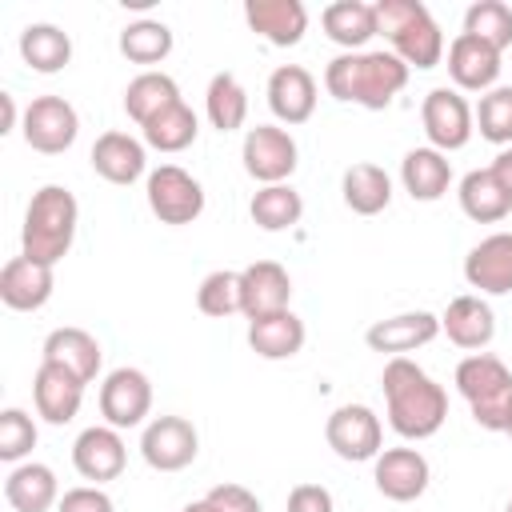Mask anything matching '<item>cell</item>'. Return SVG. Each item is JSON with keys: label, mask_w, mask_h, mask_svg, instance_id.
<instances>
[{"label": "cell", "mask_w": 512, "mask_h": 512, "mask_svg": "<svg viewBox=\"0 0 512 512\" xmlns=\"http://www.w3.org/2000/svg\"><path fill=\"white\" fill-rule=\"evenodd\" d=\"M52 288H56V276L48 264L40 260H28V256H12L0 272V300L12 308V312H36L52 300Z\"/></svg>", "instance_id": "cell-19"}, {"label": "cell", "mask_w": 512, "mask_h": 512, "mask_svg": "<svg viewBox=\"0 0 512 512\" xmlns=\"http://www.w3.org/2000/svg\"><path fill=\"white\" fill-rule=\"evenodd\" d=\"M200 452V436L192 428V420L184 416H156L152 424H144L140 436V456L148 468L156 472H180L196 460Z\"/></svg>", "instance_id": "cell-11"}, {"label": "cell", "mask_w": 512, "mask_h": 512, "mask_svg": "<svg viewBox=\"0 0 512 512\" xmlns=\"http://www.w3.org/2000/svg\"><path fill=\"white\" fill-rule=\"evenodd\" d=\"M464 280H468V288H480L488 296L512 292V232L484 236L464 256Z\"/></svg>", "instance_id": "cell-16"}, {"label": "cell", "mask_w": 512, "mask_h": 512, "mask_svg": "<svg viewBox=\"0 0 512 512\" xmlns=\"http://www.w3.org/2000/svg\"><path fill=\"white\" fill-rule=\"evenodd\" d=\"M204 112L216 132H236L248 120V92L232 72H216L204 92Z\"/></svg>", "instance_id": "cell-34"}, {"label": "cell", "mask_w": 512, "mask_h": 512, "mask_svg": "<svg viewBox=\"0 0 512 512\" xmlns=\"http://www.w3.org/2000/svg\"><path fill=\"white\" fill-rule=\"evenodd\" d=\"M456 388L472 408V420L488 432H504L512 416V372L492 352H472L456 364Z\"/></svg>", "instance_id": "cell-5"}, {"label": "cell", "mask_w": 512, "mask_h": 512, "mask_svg": "<svg viewBox=\"0 0 512 512\" xmlns=\"http://www.w3.org/2000/svg\"><path fill=\"white\" fill-rule=\"evenodd\" d=\"M408 72L412 68L396 52H340L324 68V88L344 104L380 112L404 92Z\"/></svg>", "instance_id": "cell-2"}, {"label": "cell", "mask_w": 512, "mask_h": 512, "mask_svg": "<svg viewBox=\"0 0 512 512\" xmlns=\"http://www.w3.org/2000/svg\"><path fill=\"white\" fill-rule=\"evenodd\" d=\"M208 500H212L220 512H264L260 500H256L244 484H216V488L208 492Z\"/></svg>", "instance_id": "cell-44"}, {"label": "cell", "mask_w": 512, "mask_h": 512, "mask_svg": "<svg viewBox=\"0 0 512 512\" xmlns=\"http://www.w3.org/2000/svg\"><path fill=\"white\" fill-rule=\"evenodd\" d=\"M144 144L128 132H100L92 144V172L108 184H136L144 176Z\"/></svg>", "instance_id": "cell-26"}, {"label": "cell", "mask_w": 512, "mask_h": 512, "mask_svg": "<svg viewBox=\"0 0 512 512\" xmlns=\"http://www.w3.org/2000/svg\"><path fill=\"white\" fill-rule=\"evenodd\" d=\"M324 440L328 448L340 456V460H376L384 448V428H380V416L368 408V404H340L328 424H324Z\"/></svg>", "instance_id": "cell-10"}, {"label": "cell", "mask_w": 512, "mask_h": 512, "mask_svg": "<svg viewBox=\"0 0 512 512\" xmlns=\"http://www.w3.org/2000/svg\"><path fill=\"white\" fill-rule=\"evenodd\" d=\"M420 124L428 136V148L436 152H456L472 140L476 132V112L468 108V100L456 88H432L420 104Z\"/></svg>", "instance_id": "cell-7"}, {"label": "cell", "mask_w": 512, "mask_h": 512, "mask_svg": "<svg viewBox=\"0 0 512 512\" xmlns=\"http://www.w3.org/2000/svg\"><path fill=\"white\" fill-rule=\"evenodd\" d=\"M304 320L284 308V312H272V316H260V320H248V344L256 356L264 360H292L300 348H304Z\"/></svg>", "instance_id": "cell-27"}, {"label": "cell", "mask_w": 512, "mask_h": 512, "mask_svg": "<svg viewBox=\"0 0 512 512\" xmlns=\"http://www.w3.org/2000/svg\"><path fill=\"white\" fill-rule=\"evenodd\" d=\"M76 224H80V204L64 184H44L32 192L28 208H24V228H20V256L40 260L48 268H56L72 240H76Z\"/></svg>", "instance_id": "cell-3"}, {"label": "cell", "mask_w": 512, "mask_h": 512, "mask_svg": "<svg viewBox=\"0 0 512 512\" xmlns=\"http://www.w3.org/2000/svg\"><path fill=\"white\" fill-rule=\"evenodd\" d=\"M180 512H220V508H216V504H212V500L204 496V500H192V504H184Z\"/></svg>", "instance_id": "cell-47"}, {"label": "cell", "mask_w": 512, "mask_h": 512, "mask_svg": "<svg viewBox=\"0 0 512 512\" xmlns=\"http://www.w3.org/2000/svg\"><path fill=\"white\" fill-rule=\"evenodd\" d=\"M120 52L132 64H160L172 52V28L164 20H136L120 32Z\"/></svg>", "instance_id": "cell-37"}, {"label": "cell", "mask_w": 512, "mask_h": 512, "mask_svg": "<svg viewBox=\"0 0 512 512\" xmlns=\"http://www.w3.org/2000/svg\"><path fill=\"white\" fill-rule=\"evenodd\" d=\"M460 208L468 220L476 224H500L508 212H512V200L504 196V188L496 184L492 168H472L464 180H460Z\"/></svg>", "instance_id": "cell-31"}, {"label": "cell", "mask_w": 512, "mask_h": 512, "mask_svg": "<svg viewBox=\"0 0 512 512\" xmlns=\"http://www.w3.org/2000/svg\"><path fill=\"white\" fill-rule=\"evenodd\" d=\"M488 168H492V176H496V184L504 188V196L512 200V148H504V152H500V156H496V160H492Z\"/></svg>", "instance_id": "cell-45"}, {"label": "cell", "mask_w": 512, "mask_h": 512, "mask_svg": "<svg viewBox=\"0 0 512 512\" xmlns=\"http://www.w3.org/2000/svg\"><path fill=\"white\" fill-rule=\"evenodd\" d=\"M32 404H36V416L48 420V424H72L80 404H84V384L56 368V364H44L36 368V380H32Z\"/></svg>", "instance_id": "cell-21"}, {"label": "cell", "mask_w": 512, "mask_h": 512, "mask_svg": "<svg viewBox=\"0 0 512 512\" xmlns=\"http://www.w3.org/2000/svg\"><path fill=\"white\" fill-rule=\"evenodd\" d=\"M152 412V380L140 368H112L100 384V416L112 428H136Z\"/></svg>", "instance_id": "cell-12"}, {"label": "cell", "mask_w": 512, "mask_h": 512, "mask_svg": "<svg viewBox=\"0 0 512 512\" xmlns=\"http://www.w3.org/2000/svg\"><path fill=\"white\" fill-rule=\"evenodd\" d=\"M248 216H252V224L264 228V232H284V228L300 224L304 200H300V192H296L292 184H264V188L252 196Z\"/></svg>", "instance_id": "cell-35"}, {"label": "cell", "mask_w": 512, "mask_h": 512, "mask_svg": "<svg viewBox=\"0 0 512 512\" xmlns=\"http://www.w3.org/2000/svg\"><path fill=\"white\" fill-rule=\"evenodd\" d=\"M320 24L328 32L332 44L348 48V52H360L372 36H376V4H364V0H336L320 12Z\"/></svg>", "instance_id": "cell-29"}, {"label": "cell", "mask_w": 512, "mask_h": 512, "mask_svg": "<svg viewBox=\"0 0 512 512\" xmlns=\"http://www.w3.org/2000/svg\"><path fill=\"white\" fill-rule=\"evenodd\" d=\"M476 132L488 144L508 148L512 144V88H492L476 104Z\"/></svg>", "instance_id": "cell-40"}, {"label": "cell", "mask_w": 512, "mask_h": 512, "mask_svg": "<svg viewBox=\"0 0 512 512\" xmlns=\"http://www.w3.org/2000/svg\"><path fill=\"white\" fill-rule=\"evenodd\" d=\"M60 496L64 492L48 464L24 460V464H12V472L4 476V500L12 512H48L52 504H60Z\"/></svg>", "instance_id": "cell-25"}, {"label": "cell", "mask_w": 512, "mask_h": 512, "mask_svg": "<svg viewBox=\"0 0 512 512\" xmlns=\"http://www.w3.org/2000/svg\"><path fill=\"white\" fill-rule=\"evenodd\" d=\"M464 32L492 44L496 52H504L512 44V8L504 0H476L464 12Z\"/></svg>", "instance_id": "cell-39"}, {"label": "cell", "mask_w": 512, "mask_h": 512, "mask_svg": "<svg viewBox=\"0 0 512 512\" xmlns=\"http://www.w3.org/2000/svg\"><path fill=\"white\" fill-rule=\"evenodd\" d=\"M504 436H508V440H512V416H508V428H504Z\"/></svg>", "instance_id": "cell-48"}, {"label": "cell", "mask_w": 512, "mask_h": 512, "mask_svg": "<svg viewBox=\"0 0 512 512\" xmlns=\"http://www.w3.org/2000/svg\"><path fill=\"white\" fill-rule=\"evenodd\" d=\"M0 104H4V132H12L16 128V100H12V92H0Z\"/></svg>", "instance_id": "cell-46"}, {"label": "cell", "mask_w": 512, "mask_h": 512, "mask_svg": "<svg viewBox=\"0 0 512 512\" xmlns=\"http://www.w3.org/2000/svg\"><path fill=\"white\" fill-rule=\"evenodd\" d=\"M388 424L404 440H428L448 420V392L408 356H392L380 376Z\"/></svg>", "instance_id": "cell-1"}, {"label": "cell", "mask_w": 512, "mask_h": 512, "mask_svg": "<svg viewBox=\"0 0 512 512\" xmlns=\"http://www.w3.org/2000/svg\"><path fill=\"white\" fill-rule=\"evenodd\" d=\"M20 132H24V144L32 152H44V156H60L76 144L80 136V116L76 108L64 100V96H36L28 108H24V120H20Z\"/></svg>", "instance_id": "cell-8"}, {"label": "cell", "mask_w": 512, "mask_h": 512, "mask_svg": "<svg viewBox=\"0 0 512 512\" xmlns=\"http://www.w3.org/2000/svg\"><path fill=\"white\" fill-rule=\"evenodd\" d=\"M440 336V316L432 312H400V316H388V320H376L364 340L372 352H388V356H404V352H416L424 344H432Z\"/></svg>", "instance_id": "cell-22"}, {"label": "cell", "mask_w": 512, "mask_h": 512, "mask_svg": "<svg viewBox=\"0 0 512 512\" xmlns=\"http://www.w3.org/2000/svg\"><path fill=\"white\" fill-rule=\"evenodd\" d=\"M244 20L272 48H292L308 32V8L300 0H248L244 4Z\"/></svg>", "instance_id": "cell-17"}, {"label": "cell", "mask_w": 512, "mask_h": 512, "mask_svg": "<svg viewBox=\"0 0 512 512\" xmlns=\"http://www.w3.org/2000/svg\"><path fill=\"white\" fill-rule=\"evenodd\" d=\"M240 288H244V316L248 320L284 312L292 300V276L276 260H256V264L240 268Z\"/></svg>", "instance_id": "cell-20"}, {"label": "cell", "mask_w": 512, "mask_h": 512, "mask_svg": "<svg viewBox=\"0 0 512 512\" xmlns=\"http://www.w3.org/2000/svg\"><path fill=\"white\" fill-rule=\"evenodd\" d=\"M40 356H44V364H56V368L72 372L80 384H92L96 372H100V360H104L96 336L84 332V328H52L44 336Z\"/></svg>", "instance_id": "cell-24"}, {"label": "cell", "mask_w": 512, "mask_h": 512, "mask_svg": "<svg viewBox=\"0 0 512 512\" xmlns=\"http://www.w3.org/2000/svg\"><path fill=\"white\" fill-rule=\"evenodd\" d=\"M140 132H144V144L156 148V152H184L196 140L200 120H196V112L184 100H176L172 108H164L160 116H152Z\"/></svg>", "instance_id": "cell-36"}, {"label": "cell", "mask_w": 512, "mask_h": 512, "mask_svg": "<svg viewBox=\"0 0 512 512\" xmlns=\"http://www.w3.org/2000/svg\"><path fill=\"white\" fill-rule=\"evenodd\" d=\"M20 56H24V64H28L32 72L52 76V72L68 68V60H72V40H68V32L56 28V24H28V28L20 32Z\"/></svg>", "instance_id": "cell-32"}, {"label": "cell", "mask_w": 512, "mask_h": 512, "mask_svg": "<svg viewBox=\"0 0 512 512\" xmlns=\"http://www.w3.org/2000/svg\"><path fill=\"white\" fill-rule=\"evenodd\" d=\"M448 76L456 92H492L500 80V52L468 32L448 44Z\"/></svg>", "instance_id": "cell-15"}, {"label": "cell", "mask_w": 512, "mask_h": 512, "mask_svg": "<svg viewBox=\"0 0 512 512\" xmlns=\"http://www.w3.org/2000/svg\"><path fill=\"white\" fill-rule=\"evenodd\" d=\"M36 448V424L24 408H4L0 412V460L20 464Z\"/></svg>", "instance_id": "cell-41"}, {"label": "cell", "mask_w": 512, "mask_h": 512, "mask_svg": "<svg viewBox=\"0 0 512 512\" xmlns=\"http://www.w3.org/2000/svg\"><path fill=\"white\" fill-rule=\"evenodd\" d=\"M288 512H336V500L324 484H296L288 492Z\"/></svg>", "instance_id": "cell-43"}, {"label": "cell", "mask_w": 512, "mask_h": 512, "mask_svg": "<svg viewBox=\"0 0 512 512\" xmlns=\"http://www.w3.org/2000/svg\"><path fill=\"white\" fill-rule=\"evenodd\" d=\"M180 100V88H176V80L168 76V72H140L128 88H124V112L144 128L152 116H160L164 108H172Z\"/></svg>", "instance_id": "cell-33"}, {"label": "cell", "mask_w": 512, "mask_h": 512, "mask_svg": "<svg viewBox=\"0 0 512 512\" xmlns=\"http://www.w3.org/2000/svg\"><path fill=\"white\" fill-rule=\"evenodd\" d=\"M340 192H344V204L356 212V216H376L392 204V176L380 168V164H352L340 180Z\"/></svg>", "instance_id": "cell-30"}, {"label": "cell", "mask_w": 512, "mask_h": 512, "mask_svg": "<svg viewBox=\"0 0 512 512\" xmlns=\"http://www.w3.org/2000/svg\"><path fill=\"white\" fill-rule=\"evenodd\" d=\"M268 108L280 124H304L316 112V80L300 64H280L268 76Z\"/></svg>", "instance_id": "cell-18"}, {"label": "cell", "mask_w": 512, "mask_h": 512, "mask_svg": "<svg viewBox=\"0 0 512 512\" xmlns=\"http://www.w3.org/2000/svg\"><path fill=\"white\" fill-rule=\"evenodd\" d=\"M56 512H116V504L100 484H80V488H68L60 496Z\"/></svg>", "instance_id": "cell-42"}, {"label": "cell", "mask_w": 512, "mask_h": 512, "mask_svg": "<svg viewBox=\"0 0 512 512\" xmlns=\"http://www.w3.org/2000/svg\"><path fill=\"white\" fill-rule=\"evenodd\" d=\"M124 464H128V448L120 440V428H112V424H92L72 444V468L92 484L116 480L124 472Z\"/></svg>", "instance_id": "cell-14"}, {"label": "cell", "mask_w": 512, "mask_h": 512, "mask_svg": "<svg viewBox=\"0 0 512 512\" xmlns=\"http://www.w3.org/2000/svg\"><path fill=\"white\" fill-rule=\"evenodd\" d=\"M372 480H376L380 496H388L396 504H412L424 496L432 468H428L424 452H416V448H384L372 464Z\"/></svg>", "instance_id": "cell-13"}, {"label": "cell", "mask_w": 512, "mask_h": 512, "mask_svg": "<svg viewBox=\"0 0 512 512\" xmlns=\"http://www.w3.org/2000/svg\"><path fill=\"white\" fill-rule=\"evenodd\" d=\"M504 512H512V500H508V508H504Z\"/></svg>", "instance_id": "cell-49"}, {"label": "cell", "mask_w": 512, "mask_h": 512, "mask_svg": "<svg viewBox=\"0 0 512 512\" xmlns=\"http://www.w3.org/2000/svg\"><path fill=\"white\" fill-rule=\"evenodd\" d=\"M196 308H200L204 316H216V320H224V316H232V312H244L240 272H232V268L208 272V276L200 280V288H196Z\"/></svg>", "instance_id": "cell-38"}, {"label": "cell", "mask_w": 512, "mask_h": 512, "mask_svg": "<svg viewBox=\"0 0 512 512\" xmlns=\"http://www.w3.org/2000/svg\"><path fill=\"white\" fill-rule=\"evenodd\" d=\"M400 184H404V192H408L412 200L432 204V200H440V196L448 192V184H452V164H448V156L436 152V148H412V152L400 160Z\"/></svg>", "instance_id": "cell-28"}, {"label": "cell", "mask_w": 512, "mask_h": 512, "mask_svg": "<svg viewBox=\"0 0 512 512\" xmlns=\"http://www.w3.org/2000/svg\"><path fill=\"white\" fill-rule=\"evenodd\" d=\"M376 36H384L408 68H436L444 60V32L420 0H380Z\"/></svg>", "instance_id": "cell-4"}, {"label": "cell", "mask_w": 512, "mask_h": 512, "mask_svg": "<svg viewBox=\"0 0 512 512\" xmlns=\"http://www.w3.org/2000/svg\"><path fill=\"white\" fill-rule=\"evenodd\" d=\"M244 172L260 184H284L296 164H300V148L292 140L288 128H276V124H256L244 132Z\"/></svg>", "instance_id": "cell-9"}, {"label": "cell", "mask_w": 512, "mask_h": 512, "mask_svg": "<svg viewBox=\"0 0 512 512\" xmlns=\"http://www.w3.org/2000/svg\"><path fill=\"white\" fill-rule=\"evenodd\" d=\"M440 332L464 352H484L492 344V336H496V316H492L488 300L456 296V300H448V308L440 316Z\"/></svg>", "instance_id": "cell-23"}, {"label": "cell", "mask_w": 512, "mask_h": 512, "mask_svg": "<svg viewBox=\"0 0 512 512\" xmlns=\"http://www.w3.org/2000/svg\"><path fill=\"white\" fill-rule=\"evenodd\" d=\"M144 196H148V208L160 224H192L204 212V188L180 164L152 168L148 184H144Z\"/></svg>", "instance_id": "cell-6"}]
</instances>
